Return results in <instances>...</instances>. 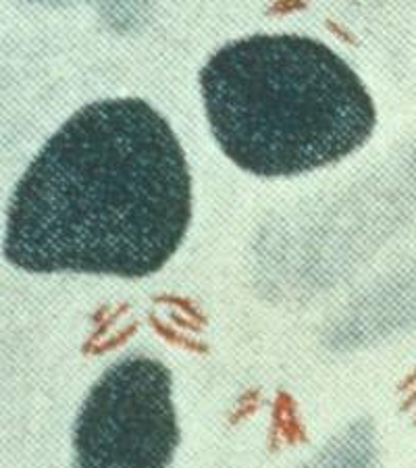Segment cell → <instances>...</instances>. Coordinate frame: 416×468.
<instances>
[{"label": "cell", "instance_id": "obj_1", "mask_svg": "<svg viewBox=\"0 0 416 468\" xmlns=\"http://www.w3.org/2000/svg\"><path fill=\"white\" fill-rule=\"evenodd\" d=\"M192 219V179L171 125L140 98L73 112L10 198L4 256L29 273L125 279L160 271Z\"/></svg>", "mask_w": 416, "mask_h": 468}, {"label": "cell", "instance_id": "obj_2", "mask_svg": "<svg viewBox=\"0 0 416 468\" xmlns=\"http://www.w3.org/2000/svg\"><path fill=\"white\" fill-rule=\"evenodd\" d=\"M219 148L244 171L288 177L338 162L375 129V104L327 44L256 33L221 46L200 69Z\"/></svg>", "mask_w": 416, "mask_h": 468}, {"label": "cell", "instance_id": "obj_3", "mask_svg": "<svg viewBox=\"0 0 416 468\" xmlns=\"http://www.w3.org/2000/svg\"><path fill=\"white\" fill-rule=\"evenodd\" d=\"M177 446L171 373L148 356L110 365L73 427L75 468H169Z\"/></svg>", "mask_w": 416, "mask_h": 468}]
</instances>
